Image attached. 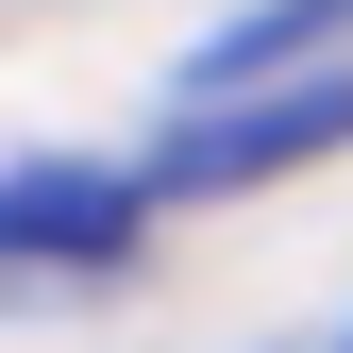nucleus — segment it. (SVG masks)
<instances>
[{
    "mask_svg": "<svg viewBox=\"0 0 353 353\" xmlns=\"http://www.w3.org/2000/svg\"><path fill=\"white\" fill-rule=\"evenodd\" d=\"M353 135V68H320V84H270V101H219V118H185V135L152 152V185L135 202H219V185H286L303 152H336Z\"/></svg>",
    "mask_w": 353,
    "mask_h": 353,
    "instance_id": "nucleus-1",
    "label": "nucleus"
},
{
    "mask_svg": "<svg viewBox=\"0 0 353 353\" xmlns=\"http://www.w3.org/2000/svg\"><path fill=\"white\" fill-rule=\"evenodd\" d=\"M118 236H135V185H101V168H17V185H0V252H51V270H101Z\"/></svg>",
    "mask_w": 353,
    "mask_h": 353,
    "instance_id": "nucleus-2",
    "label": "nucleus"
},
{
    "mask_svg": "<svg viewBox=\"0 0 353 353\" xmlns=\"http://www.w3.org/2000/svg\"><path fill=\"white\" fill-rule=\"evenodd\" d=\"M336 17H353V0H252V17L202 51V84H286V51H320Z\"/></svg>",
    "mask_w": 353,
    "mask_h": 353,
    "instance_id": "nucleus-3",
    "label": "nucleus"
},
{
    "mask_svg": "<svg viewBox=\"0 0 353 353\" xmlns=\"http://www.w3.org/2000/svg\"><path fill=\"white\" fill-rule=\"evenodd\" d=\"M336 353H353V336H336Z\"/></svg>",
    "mask_w": 353,
    "mask_h": 353,
    "instance_id": "nucleus-4",
    "label": "nucleus"
}]
</instances>
